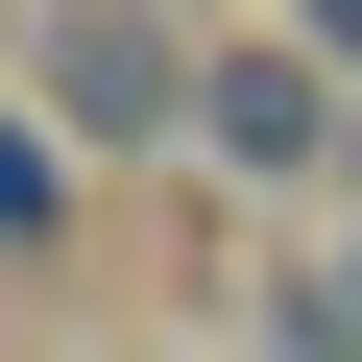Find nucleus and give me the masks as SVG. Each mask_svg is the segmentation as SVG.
I'll return each mask as SVG.
<instances>
[{"label": "nucleus", "mask_w": 362, "mask_h": 362, "mask_svg": "<svg viewBox=\"0 0 362 362\" xmlns=\"http://www.w3.org/2000/svg\"><path fill=\"white\" fill-rule=\"evenodd\" d=\"M194 145H242V169H314V145H338V73H314V49H218V73H194Z\"/></svg>", "instance_id": "obj_1"}, {"label": "nucleus", "mask_w": 362, "mask_h": 362, "mask_svg": "<svg viewBox=\"0 0 362 362\" xmlns=\"http://www.w3.org/2000/svg\"><path fill=\"white\" fill-rule=\"evenodd\" d=\"M49 73H73V121H194V97H169V49L121 25V0H73V25H49Z\"/></svg>", "instance_id": "obj_2"}, {"label": "nucleus", "mask_w": 362, "mask_h": 362, "mask_svg": "<svg viewBox=\"0 0 362 362\" xmlns=\"http://www.w3.org/2000/svg\"><path fill=\"white\" fill-rule=\"evenodd\" d=\"M314 25H338V49H362V0H314Z\"/></svg>", "instance_id": "obj_3"}]
</instances>
